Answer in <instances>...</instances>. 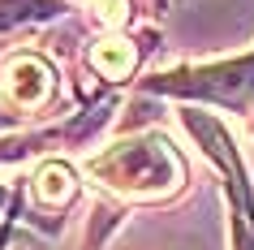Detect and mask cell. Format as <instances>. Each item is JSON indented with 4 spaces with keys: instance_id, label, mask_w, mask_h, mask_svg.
Masks as SVG:
<instances>
[{
    "instance_id": "30bf717a",
    "label": "cell",
    "mask_w": 254,
    "mask_h": 250,
    "mask_svg": "<svg viewBox=\"0 0 254 250\" xmlns=\"http://www.w3.org/2000/svg\"><path fill=\"white\" fill-rule=\"evenodd\" d=\"M250 121H254V112H250Z\"/></svg>"
},
{
    "instance_id": "277c9868",
    "label": "cell",
    "mask_w": 254,
    "mask_h": 250,
    "mask_svg": "<svg viewBox=\"0 0 254 250\" xmlns=\"http://www.w3.org/2000/svg\"><path fill=\"white\" fill-rule=\"evenodd\" d=\"M65 9L61 0H0V30H17V26H35L48 22Z\"/></svg>"
},
{
    "instance_id": "52a82bcc",
    "label": "cell",
    "mask_w": 254,
    "mask_h": 250,
    "mask_svg": "<svg viewBox=\"0 0 254 250\" xmlns=\"http://www.w3.org/2000/svg\"><path fill=\"white\" fill-rule=\"evenodd\" d=\"M233 250H254V220L233 211Z\"/></svg>"
},
{
    "instance_id": "5b68a950",
    "label": "cell",
    "mask_w": 254,
    "mask_h": 250,
    "mask_svg": "<svg viewBox=\"0 0 254 250\" xmlns=\"http://www.w3.org/2000/svg\"><path fill=\"white\" fill-rule=\"evenodd\" d=\"M134 61H138V52H134V43H125V39H104L99 48L91 52V65L104 74V78H125L129 69H134Z\"/></svg>"
},
{
    "instance_id": "3957f363",
    "label": "cell",
    "mask_w": 254,
    "mask_h": 250,
    "mask_svg": "<svg viewBox=\"0 0 254 250\" xmlns=\"http://www.w3.org/2000/svg\"><path fill=\"white\" fill-rule=\"evenodd\" d=\"M30 190H35V198L43 207H65L73 198V168L65 160H43L35 168V177H30Z\"/></svg>"
},
{
    "instance_id": "7a4b0ae2",
    "label": "cell",
    "mask_w": 254,
    "mask_h": 250,
    "mask_svg": "<svg viewBox=\"0 0 254 250\" xmlns=\"http://www.w3.org/2000/svg\"><path fill=\"white\" fill-rule=\"evenodd\" d=\"M52 95H56V74L43 56L22 52L4 65V99H9V108L39 112V108L52 104Z\"/></svg>"
},
{
    "instance_id": "8992f818",
    "label": "cell",
    "mask_w": 254,
    "mask_h": 250,
    "mask_svg": "<svg viewBox=\"0 0 254 250\" xmlns=\"http://www.w3.org/2000/svg\"><path fill=\"white\" fill-rule=\"evenodd\" d=\"M95 22L104 30H117L129 22V0H95Z\"/></svg>"
},
{
    "instance_id": "6da1fadb",
    "label": "cell",
    "mask_w": 254,
    "mask_h": 250,
    "mask_svg": "<svg viewBox=\"0 0 254 250\" xmlns=\"http://www.w3.org/2000/svg\"><path fill=\"white\" fill-rule=\"evenodd\" d=\"M82 172L95 190H108L121 198H164L186 181V164L164 134L121 138V143L104 147L99 156H91Z\"/></svg>"
},
{
    "instance_id": "9c48e42d",
    "label": "cell",
    "mask_w": 254,
    "mask_h": 250,
    "mask_svg": "<svg viewBox=\"0 0 254 250\" xmlns=\"http://www.w3.org/2000/svg\"><path fill=\"white\" fill-rule=\"evenodd\" d=\"M0 203H4V185H0Z\"/></svg>"
},
{
    "instance_id": "ba28073f",
    "label": "cell",
    "mask_w": 254,
    "mask_h": 250,
    "mask_svg": "<svg viewBox=\"0 0 254 250\" xmlns=\"http://www.w3.org/2000/svg\"><path fill=\"white\" fill-rule=\"evenodd\" d=\"M17 117H22V112H13L9 104H0V130H9V125H13Z\"/></svg>"
}]
</instances>
